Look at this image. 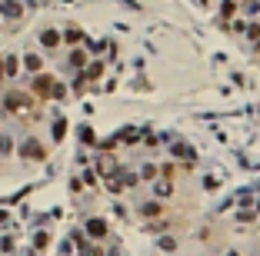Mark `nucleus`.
Here are the masks:
<instances>
[{
  "mask_svg": "<svg viewBox=\"0 0 260 256\" xmlns=\"http://www.w3.org/2000/svg\"><path fill=\"white\" fill-rule=\"evenodd\" d=\"M67 64L73 67V70H84L87 64H90V57H87V50H80V47H73L70 50V57H67Z\"/></svg>",
  "mask_w": 260,
  "mask_h": 256,
  "instance_id": "obj_10",
  "label": "nucleus"
},
{
  "mask_svg": "<svg viewBox=\"0 0 260 256\" xmlns=\"http://www.w3.org/2000/svg\"><path fill=\"white\" fill-rule=\"evenodd\" d=\"M247 37H250V40H260V24H257V20L247 24Z\"/></svg>",
  "mask_w": 260,
  "mask_h": 256,
  "instance_id": "obj_21",
  "label": "nucleus"
},
{
  "mask_svg": "<svg viewBox=\"0 0 260 256\" xmlns=\"http://www.w3.org/2000/svg\"><path fill=\"white\" fill-rule=\"evenodd\" d=\"M84 183L90 186V190H94V186H97V173H94V170H84Z\"/></svg>",
  "mask_w": 260,
  "mask_h": 256,
  "instance_id": "obj_23",
  "label": "nucleus"
},
{
  "mask_svg": "<svg viewBox=\"0 0 260 256\" xmlns=\"http://www.w3.org/2000/svg\"><path fill=\"white\" fill-rule=\"evenodd\" d=\"M60 40L70 43V47H77V43H84V30H80V27H67V30L60 33Z\"/></svg>",
  "mask_w": 260,
  "mask_h": 256,
  "instance_id": "obj_12",
  "label": "nucleus"
},
{
  "mask_svg": "<svg viewBox=\"0 0 260 256\" xmlns=\"http://www.w3.org/2000/svg\"><path fill=\"white\" fill-rule=\"evenodd\" d=\"M20 70H27V77L44 73V54H24L20 57Z\"/></svg>",
  "mask_w": 260,
  "mask_h": 256,
  "instance_id": "obj_6",
  "label": "nucleus"
},
{
  "mask_svg": "<svg viewBox=\"0 0 260 256\" xmlns=\"http://www.w3.org/2000/svg\"><path fill=\"white\" fill-rule=\"evenodd\" d=\"M140 213H143V220H157V216H164V207H160L157 200H150V203L140 207Z\"/></svg>",
  "mask_w": 260,
  "mask_h": 256,
  "instance_id": "obj_13",
  "label": "nucleus"
},
{
  "mask_svg": "<svg viewBox=\"0 0 260 256\" xmlns=\"http://www.w3.org/2000/svg\"><path fill=\"white\" fill-rule=\"evenodd\" d=\"M160 173H164V180H170V176L177 173V167H173V163H164V167H160Z\"/></svg>",
  "mask_w": 260,
  "mask_h": 256,
  "instance_id": "obj_25",
  "label": "nucleus"
},
{
  "mask_svg": "<svg viewBox=\"0 0 260 256\" xmlns=\"http://www.w3.org/2000/svg\"><path fill=\"white\" fill-rule=\"evenodd\" d=\"M97 173H100V176H107V180H110V176H117V173H120L117 157H114V153H103L100 160H97Z\"/></svg>",
  "mask_w": 260,
  "mask_h": 256,
  "instance_id": "obj_5",
  "label": "nucleus"
},
{
  "mask_svg": "<svg viewBox=\"0 0 260 256\" xmlns=\"http://www.w3.org/2000/svg\"><path fill=\"white\" fill-rule=\"evenodd\" d=\"M84 236H94V240H103L107 236V223H103L100 216H90L84 223Z\"/></svg>",
  "mask_w": 260,
  "mask_h": 256,
  "instance_id": "obj_8",
  "label": "nucleus"
},
{
  "mask_svg": "<svg viewBox=\"0 0 260 256\" xmlns=\"http://www.w3.org/2000/svg\"><path fill=\"white\" fill-rule=\"evenodd\" d=\"M37 40H40V47H44V50H57V47H60V30H57V27H44V30H40L37 33Z\"/></svg>",
  "mask_w": 260,
  "mask_h": 256,
  "instance_id": "obj_4",
  "label": "nucleus"
},
{
  "mask_svg": "<svg viewBox=\"0 0 260 256\" xmlns=\"http://www.w3.org/2000/svg\"><path fill=\"white\" fill-rule=\"evenodd\" d=\"M224 256H240V253H237V249H227V253H224Z\"/></svg>",
  "mask_w": 260,
  "mask_h": 256,
  "instance_id": "obj_26",
  "label": "nucleus"
},
{
  "mask_svg": "<svg viewBox=\"0 0 260 256\" xmlns=\"http://www.w3.org/2000/svg\"><path fill=\"white\" fill-rule=\"evenodd\" d=\"M63 133H67V120H57L54 123V140H63Z\"/></svg>",
  "mask_w": 260,
  "mask_h": 256,
  "instance_id": "obj_19",
  "label": "nucleus"
},
{
  "mask_svg": "<svg viewBox=\"0 0 260 256\" xmlns=\"http://www.w3.org/2000/svg\"><path fill=\"white\" fill-rule=\"evenodd\" d=\"M173 157H183V160H194V150H190V146H183V143H177V146H173Z\"/></svg>",
  "mask_w": 260,
  "mask_h": 256,
  "instance_id": "obj_17",
  "label": "nucleus"
},
{
  "mask_svg": "<svg viewBox=\"0 0 260 256\" xmlns=\"http://www.w3.org/2000/svg\"><path fill=\"white\" fill-rule=\"evenodd\" d=\"M220 14H224V17L230 20V17L237 14V0H224V4H220Z\"/></svg>",
  "mask_w": 260,
  "mask_h": 256,
  "instance_id": "obj_16",
  "label": "nucleus"
},
{
  "mask_svg": "<svg viewBox=\"0 0 260 256\" xmlns=\"http://www.w3.org/2000/svg\"><path fill=\"white\" fill-rule=\"evenodd\" d=\"M0 67H4V80H17L20 77V57L17 54H7L0 60Z\"/></svg>",
  "mask_w": 260,
  "mask_h": 256,
  "instance_id": "obj_7",
  "label": "nucleus"
},
{
  "mask_svg": "<svg viewBox=\"0 0 260 256\" xmlns=\"http://www.w3.org/2000/svg\"><path fill=\"white\" fill-rule=\"evenodd\" d=\"M54 83H57V77L44 70V73H33V77H30L27 90H30V96L37 100V104H44V100H50V96H54Z\"/></svg>",
  "mask_w": 260,
  "mask_h": 256,
  "instance_id": "obj_2",
  "label": "nucleus"
},
{
  "mask_svg": "<svg viewBox=\"0 0 260 256\" xmlns=\"http://www.w3.org/2000/svg\"><path fill=\"white\" fill-rule=\"evenodd\" d=\"M47 240H50L47 233H37V236H33V246H37V249H44V246H47Z\"/></svg>",
  "mask_w": 260,
  "mask_h": 256,
  "instance_id": "obj_24",
  "label": "nucleus"
},
{
  "mask_svg": "<svg viewBox=\"0 0 260 256\" xmlns=\"http://www.w3.org/2000/svg\"><path fill=\"white\" fill-rule=\"evenodd\" d=\"M0 17H7V20H20V17H24V7H20L17 0H0Z\"/></svg>",
  "mask_w": 260,
  "mask_h": 256,
  "instance_id": "obj_9",
  "label": "nucleus"
},
{
  "mask_svg": "<svg viewBox=\"0 0 260 256\" xmlns=\"http://www.w3.org/2000/svg\"><path fill=\"white\" fill-rule=\"evenodd\" d=\"M80 77H84V80H100V77H103V64H100V60H90V64L80 70Z\"/></svg>",
  "mask_w": 260,
  "mask_h": 256,
  "instance_id": "obj_11",
  "label": "nucleus"
},
{
  "mask_svg": "<svg viewBox=\"0 0 260 256\" xmlns=\"http://www.w3.org/2000/svg\"><path fill=\"white\" fill-rule=\"evenodd\" d=\"M80 256H107V253H103L100 246H90V243H87V246L80 249Z\"/></svg>",
  "mask_w": 260,
  "mask_h": 256,
  "instance_id": "obj_20",
  "label": "nucleus"
},
{
  "mask_svg": "<svg viewBox=\"0 0 260 256\" xmlns=\"http://www.w3.org/2000/svg\"><path fill=\"white\" fill-rule=\"evenodd\" d=\"M157 176H160V167H157V163H143V167H140V180H150V183H154Z\"/></svg>",
  "mask_w": 260,
  "mask_h": 256,
  "instance_id": "obj_15",
  "label": "nucleus"
},
{
  "mask_svg": "<svg viewBox=\"0 0 260 256\" xmlns=\"http://www.w3.org/2000/svg\"><path fill=\"white\" fill-rule=\"evenodd\" d=\"M173 193V183L170 180H154V196H160V200H164V196H170Z\"/></svg>",
  "mask_w": 260,
  "mask_h": 256,
  "instance_id": "obj_14",
  "label": "nucleus"
},
{
  "mask_svg": "<svg viewBox=\"0 0 260 256\" xmlns=\"http://www.w3.org/2000/svg\"><path fill=\"white\" fill-rule=\"evenodd\" d=\"M37 100H33L30 93H27V90H7V93H4V110L7 113H27V110H37Z\"/></svg>",
  "mask_w": 260,
  "mask_h": 256,
  "instance_id": "obj_1",
  "label": "nucleus"
},
{
  "mask_svg": "<svg viewBox=\"0 0 260 256\" xmlns=\"http://www.w3.org/2000/svg\"><path fill=\"white\" fill-rule=\"evenodd\" d=\"M227 30H234V33H247V20H230Z\"/></svg>",
  "mask_w": 260,
  "mask_h": 256,
  "instance_id": "obj_18",
  "label": "nucleus"
},
{
  "mask_svg": "<svg viewBox=\"0 0 260 256\" xmlns=\"http://www.w3.org/2000/svg\"><path fill=\"white\" fill-rule=\"evenodd\" d=\"M63 96H67V87L57 80V83H54V96H50V100H63Z\"/></svg>",
  "mask_w": 260,
  "mask_h": 256,
  "instance_id": "obj_22",
  "label": "nucleus"
},
{
  "mask_svg": "<svg viewBox=\"0 0 260 256\" xmlns=\"http://www.w3.org/2000/svg\"><path fill=\"white\" fill-rule=\"evenodd\" d=\"M20 157L24 160H47V146L40 143L37 136H27L24 143H20Z\"/></svg>",
  "mask_w": 260,
  "mask_h": 256,
  "instance_id": "obj_3",
  "label": "nucleus"
},
{
  "mask_svg": "<svg viewBox=\"0 0 260 256\" xmlns=\"http://www.w3.org/2000/svg\"><path fill=\"white\" fill-rule=\"evenodd\" d=\"M257 210H260V203H257Z\"/></svg>",
  "mask_w": 260,
  "mask_h": 256,
  "instance_id": "obj_27",
  "label": "nucleus"
},
{
  "mask_svg": "<svg viewBox=\"0 0 260 256\" xmlns=\"http://www.w3.org/2000/svg\"><path fill=\"white\" fill-rule=\"evenodd\" d=\"M257 47H260V40H257Z\"/></svg>",
  "mask_w": 260,
  "mask_h": 256,
  "instance_id": "obj_28",
  "label": "nucleus"
}]
</instances>
